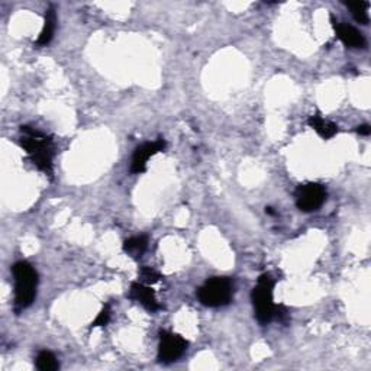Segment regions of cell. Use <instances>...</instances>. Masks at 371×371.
Instances as JSON below:
<instances>
[{"mask_svg": "<svg viewBox=\"0 0 371 371\" xmlns=\"http://www.w3.org/2000/svg\"><path fill=\"white\" fill-rule=\"evenodd\" d=\"M129 299L133 302H138L141 306H144L146 310L157 312L161 309V305L158 303L154 290L144 283H132L129 289Z\"/></svg>", "mask_w": 371, "mask_h": 371, "instance_id": "obj_9", "label": "cell"}, {"mask_svg": "<svg viewBox=\"0 0 371 371\" xmlns=\"http://www.w3.org/2000/svg\"><path fill=\"white\" fill-rule=\"evenodd\" d=\"M347 6L351 9V13L354 19L361 25H368L370 18H368V2H354V3H347Z\"/></svg>", "mask_w": 371, "mask_h": 371, "instance_id": "obj_14", "label": "cell"}, {"mask_svg": "<svg viewBox=\"0 0 371 371\" xmlns=\"http://www.w3.org/2000/svg\"><path fill=\"white\" fill-rule=\"evenodd\" d=\"M21 146L26 151L32 164L42 173H53L54 144L50 137L34 128L21 126Z\"/></svg>", "mask_w": 371, "mask_h": 371, "instance_id": "obj_1", "label": "cell"}, {"mask_svg": "<svg viewBox=\"0 0 371 371\" xmlns=\"http://www.w3.org/2000/svg\"><path fill=\"white\" fill-rule=\"evenodd\" d=\"M307 125L315 129L318 135L322 138V140H331L334 138L336 133H338V125L331 122V121H326L323 120V117L321 115H314L310 116L307 120Z\"/></svg>", "mask_w": 371, "mask_h": 371, "instance_id": "obj_11", "label": "cell"}, {"mask_svg": "<svg viewBox=\"0 0 371 371\" xmlns=\"http://www.w3.org/2000/svg\"><path fill=\"white\" fill-rule=\"evenodd\" d=\"M15 281V303L13 309L19 315L31 306L37 298L38 273L28 261H18L12 267Z\"/></svg>", "mask_w": 371, "mask_h": 371, "instance_id": "obj_2", "label": "cell"}, {"mask_svg": "<svg viewBox=\"0 0 371 371\" xmlns=\"http://www.w3.org/2000/svg\"><path fill=\"white\" fill-rule=\"evenodd\" d=\"M166 141L162 138H158L154 142H145L140 145L135 153L132 155L131 162V173L132 174H141L146 170V162L151 157H154L158 153H162L166 150Z\"/></svg>", "mask_w": 371, "mask_h": 371, "instance_id": "obj_7", "label": "cell"}, {"mask_svg": "<svg viewBox=\"0 0 371 371\" xmlns=\"http://www.w3.org/2000/svg\"><path fill=\"white\" fill-rule=\"evenodd\" d=\"M331 22H332L334 31H335L338 39L343 42L345 47H348V48H364L365 47V38L357 28H354L352 25H348L344 22H336L334 17H331Z\"/></svg>", "mask_w": 371, "mask_h": 371, "instance_id": "obj_8", "label": "cell"}, {"mask_svg": "<svg viewBox=\"0 0 371 371\" xmlns=\"http://www.w3.org/2000/svg\"><path fill=\"white\" fill-rule=\"evenodd\" d=\"M274 286L276 281L270 274H261L256 287L252 289L251 301L254 305L256 318L261 325L270 323L274 318H278L280 307L274 305Z\"/></svg>", "mask_w": 371, "mask_h": 371, "instance_id": "obj_3", "label": "cell"}, {"mask_svg": "<svg viewBox=\"0 0 371 371\" xmlns=\"http://www.w3.org/2000/svg\"><path fill=\"white\" fill-rule=\"evenodd\" d=\"M189 343L179 335L170 331L160 332V345H158V361L170 364L179 360L186 352Z\"/></svg>", "mask_w": 371, "mask_h": 371, "instance_id": "obj_6", "label": "cell"}, {"mask_svg": "<svg viewBox=\"0 0 371 371\" xmlns=\"http://www.w3.org/2000/svg\"><path fill=\"white\" fill-rule=\"evenodd\" d=\"M161 278L162 276L157 270L151 269V267H142V269L140 270V281L144 285H148V286L155 285Z\"/></svg>", "mask_w": 371, "mask_h": 371, "instance_id": "obj_15", "label": "cell"}, {"mask_svg": "<svg viewBox=\"0 0 371 371\" xmlns=\"http://www.w3.org/2000/svg\"><path fill=\"white\" fill-rule=\"evenodd\" d=\"M148 247V238L144 235L132 236L124 242V251L132 258H140Z\"/></svg>", "mask_w": 371, "mask_h": 371, "instance_id": "obj_12", "label": "cell"}, {"mask_svg": "<svg viewBox=\"0 0 371 371\" xmlns=\"http://www.w3.org/2000/svg\"><path fill=\"white\" fill-rule=\"evenodd\" d=\"M111 306L105 305L103 309L99 312V315L96 316V319L92 322L91 328H99V326H106L111 321Z\"/></svg>", "mask_w": 371, "mask_h": 371, "instance_id": "obj_16", "label": "cell"}, {"mask_svg": "<svg viewBox=\"0 0 371 371\" xmlns=\"http://www.w3.org/2000/svg\"><path fill=\"white\" fill-rule=\"evenodd\" d=\"M234 285L228 277H212L199 287L198 298L203 306L220 307L227 306L232 301Z\"/></svg>", "mask_w": 371, "mask_h": 371, "instance_id": "obj_4", "label": "cell"}, {"mask_svg": "<svg viewBox=\"0 0 371 371\" xmlns=\"http://www.w3.org/2000/svg\"><path fill=\"white\" fill-rule=\"evenodd\" d=\"M37 368L41 371H55L60 368V363H58L57 357L50 351H41L37 357Z\"/></svg>", "mask_w": 371, "mask_h": 371, "instance_id": "obj_13", "label": "cell"}, {"mask_svg": "<svg viewBox=\"0 0 371 371\" xmlns=\"http://www.w3.org/2000/svg\"><path fill=\"white\" fill-rule=\"evenodd\" d=\"M326 196H328L326 195V189L319 183L301 184L294 193L296 206L305 213L319 211L326 200Z\"/></svg>", "mask_w": 371, "mask_h": 371, "instance_id": "obj_5", "label": "cell"}, {"mask_svg": "<svg viewBox=\"0 0 371 371\" xmlns=\"http://www.w3.org/2000/svg\"><path fill=\"white\" fill-rule=\"evenodd\" d=\"M357 132L360 133V135H364V137H367V135H370V132H371V128H370L368 125H361V126H359V128H357Z\"/></svg>", "mask_w": 371, "mask_h": 371, "instance_id": "obj_17", "label": "cell"}, {"mask_svg": "<svg viewBox=\"0 0 371 371\" xmlns=\"http://www.w3.org/2000/svg\"><path fill=\"white\" fill-rule=\"evenodd\" d=\"M55 26H57V13L54 6H50L46 10V18H44V28L41 31V35L38 37L35 46L37 47H46L53 41L54 32H55Z\"/></svg>", "mask_w": 371, "mask_h": 371, "instance_id": "obj_10", "label": "cell"}]
</instances>
